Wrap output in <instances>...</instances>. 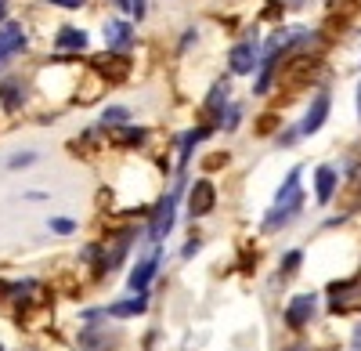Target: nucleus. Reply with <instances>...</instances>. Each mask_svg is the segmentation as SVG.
<instances>
[{
	"label": "nucleus",
	"instance_id": "2",
	"mask_svg": "<svg viewBox=\"0 0 361 351\" xmlns=\"http://www.w3.org/2000/svg\"><path fill=\"white\" fill-rule=\"evenodd\" d=\"M314 308H318V297H314V294H296V297L289 301V308H286V323H289L293 330L307 326L311 315H314Z\"/></svg>",
	"mask_w": 361,
	"mask_h": 351
},
{
	"label": "nucleus",
	"instance_id": "26",
	"mask_svg": "<svg viewBox=\"0 0 361 351\" xmlns=\"http://www.w3.org/2000/svg\"><path fill=\"white\" fill-rule=\"evenodd\" d=\"M296 351H304V347H296Z\"/></svg>",
	"mask_w": 361,
	"mask_h": 351
},
{
	"label": "nucleus",
	"instance_id": "14",
	"mask_svg": "<svg viewBox=\"0 0 361 351\" xmlns=\"http://www.w3.org/2000/svg\"><path fill=\"white\" fill-rule=\"evenodd\" d=\"M22 87L15 83V80H8V83H0V102H4V109H18L22 105Z\"/></svg>",
	"mask_w": 361,
	"mask_h": 351
},
{
	"label": "nucleus",
	"instance_id": "17",
	"mask_svg": "<svg viewBox=\"0 0 361 351\" xmlns=\"http://www.w3.org/2000/svg\"><path fill=\"white\" fill-rule=\"evenodd\" d=\"M141 138H145V131H141V127H123V131L116 134V141H123V145H137Z\"/></svg>",
	"mask_w": 361,
	"mask_h": 351
},
{
	"label": "nucleus",
	"instance_id": "13",
	"mask_svg": "<svg viewBox=\"0 0 361 351\" xmlns=\"http://www.w3.org/2000/svg\"><path fill=\"white\" fill-rule=\"evenodd\" d=\"M58 47L62 51H83L87 47V33L83 29H62V33H58Z\"/></svg>",
	"mask_w": 361,
	"mask_h": 351
},
{
	"label": "nucleus",
	"instance_id": "8",
	"mask_svg": "<svg viewBox=\"0 0 361 351\" xmlns=\"http://www.w3.org/2000/svg\"><path fill=\"white\" fill-rule=\"evenodd\" d=\"M253 66H257V44L253 40H243V44H235L231 47V73H253Z\"/></svg>",
	"mask_w": 361,
	"mask_h": 351
},
{
	"label": "nucleus",
	"instance_id": "18",
	"mask_svg": "<svg viewBox=\"0 0 361 351\" xmlns=\"http://www.w3.org/2000/svg\"><path fill=\"white\" fill-rule=\"evenodd\" d=\"M224 102H228V83H217V87H214V95H209V109L217 112Z\"/></svg>",
	"mask_w": 361,
	"mask_h": 351
},
{
	"label": "nucleus",
	"instance_id": "19",
	"mask_svg": "<svg viewBox=\"0 0 361 351\" xmlns=\"http://www.w3.org/2000/svg\"><path fill=\"white\" fill-rule=\"evenodd\" d=\"M300 257H304V254H300V250L286 254V265H282V275H293V272H296V265H300Z\"/></svg>",
	"mask_w": 361,
	"mask_h": 351
},
{
	"label": "nucleus",
	"instance_id": "25",
	"mask_svg": "<svg viewBox=\"0 0 361 351\" xmlns=\"http://www.w3.org/2000/svg\"><path fill=\"white\" fill-rule=\"evenodd\" d=\"M116 4H119V8H127V0H116Z\"/></svg>",
	"mask_w": 361,
	"mask_h": 351
},
{
	"label": "nucleus",
	"instance_id": "10",
	"mask_svg": "<svg viewBox=\"0 0 361 351\" xmlns=\"http://www.w3.org/2000/svg\"><path fill=\"white\" fill-rule=\"evenodd\" d=\"M333 192H336V170L333 167H318L314 170V196H318V203H329Z\"/></svg>",
	"mask_w": 361,
	"mask_h": 351
},
{
	"label": "nucleus",
	"instance_id": "12",
	"mask_svg": "<svg viewBox=\"0 0 361 351\" xmlns=\"http://www.w3.org/2000/svg\"><path fill=\"white\" fill-rule=\"evenodd\" d=\"M80 351H109V333H102L98 326H87L80 333Z\"/></svg>",
	"mask_w": 361,
	"mask_h": 351
},
{
	"label": "nucleus",
	"instance_id": "1",
	"mask_svg": "<svg viewBox=\"0 0 361 351\" xmlns=\"http://www.w3.org/2000/svg\"><path fill=\"white\" fill-rule=\"evenodd\" d=\"M300 207H304V192H300V167H293V170H289V178H286V185L279 189L275 210L267 214L264 228H267V232H275L279 225H286L289 218H296V210H300Z\"/></svg>",
	"mask_w": 361,
	"mask_h": 351
},
{
	"label": "nucleus",
	"instance_id": "6",
	"mask_svg": "<svg viewBox=\"0 0 361 351\" xmlns=\"http://www.w3.org/2000/svg\"><path fill=\"white\" fill-rule=\"evenodd\" d=\"M156 268H159V254H148L145 261H137V268L130 272V290L134 294H145L148 282H152V275H156Z\"/></svg>",
	"mask_w": 361,
	"mask_h": 351
},
{
	"label": "nucleus",
	"instance_id": "24",
	"mask_svg": "<svg viewBox=\"0 0 361 351\" xmlns=\"http://www.w3.org/2000/svg\"><path fill=\"white\" fill-rule=\"evenodd\" d=\"M357 116H361V87H357Z\"/></svg>",
	"mask_w": 361,
	"mask_h": 351
},
{
	"label": "nucleus",
	"instance_id": "4",
	"mask_svg": "<svg viewBox=\"0 0 361 351\" xmlns=\"http://www.w3.org/2000/svg\"><path fill=\"white\" fill-rule=\"evenodd\" d=\"M25 47V29H22V22H4L0 25V66L8 62V58L15 54V51H22Z\"/></svg>",
	"mask_w": 361,
	"mask_h": 351
},
{
	"label": "nucleus",
	"instance_id": "20",
	"mask_svg": "<svg viewBox=\"0 0 361 351\" xmlns=\"http://www.w3.org/2000/svg\"><path fill=\"white\" fill-rule=\"evenodd\" d=\"M33 160H37L33 153H22V156H11V167L18 170V167H29V163H33Z\"/></svg>",
	"mask_w": 361,
	"mask_h": 351
},
{
	"label": "nucleus",
	"instance_id": "22",
	"mask_svg": "<svg viewBox=\"0 0 361 351\" xmlns=\"http://www.w3.org/2000/svg\"><path fill=\"white\" fill-rule=\"evenodd\" d=\"M130 11L141 18V15H145V0H130Z\"/></svg>",
	"mask_w": 361,
	"mask_h": 351
},
{
	"label": "nucleus",
	"instance_id": "23",
	"mask_svg": "<svg viewBox=\"0 0 361 351\" xmlns=\"http://www.w3.org/2000/svg\"><path fill=\"white\" fill-rule=\"evenodd\" d=\"M4 8H8V4H4V0H0V22H4Z\"/></svg>",
	"mask_w": 361,
	"mask_h": 351
},
{
	"label": "nucleus",
	"instance_id": "21",
	"mask_svg": "<svg viewBox=\"0 0 361 351\" xmlns=\"http://www.w3.org/2000/svg\"><path fill=\"white\" fill-rule=\"evenodd\" d=\"M51 4H58V8H83V0H51Z\"/></svg>",
	"mask_w": 361,
	"mask_h": 351
},
{
	"label": "nucleus",
	"instance_id": "15",
	"mask_svg": "<svg viewBox=\"0 0 361 351\" xmlns=\"http://www.w3.org/2000/svg\"><path fill=\"white\" fill-rule=\"evenodd\" d=\"M127 120H130V109H123V105H112V109L102 112V124H105V127H109V124L119 127V124H127Z\"/></svg>",
	"mask_w": 361,
	"mask_h": 351
},
{
	"label": "nucleus",
	"instance_id": "16",
	"mask_svg": "<svg viewBox=\"0 0 361 351\" xmlns=\"http://www.w3.org/2000/svg\"><path fill=\"white\" fill-rule=\"evenodd\" d=\"M51 232H58V236H73L76 221H69V218H51Z\"/></svg>",
	"mask_w": 361,
	"mask_h": 351
},
{
	"label": "nucleus",
	"instance_id": "11",
	"mask_svg": "<svg viewBox=\"0 0 361 351\" xmlns=\"http://www.w3.org/2000/svg\"><path fill=\"white\" fill-rule=\"evenodd\" d=\"M145 308H148V297L137 294V297H130V301H116V304H109L105 315H112V319H134V315H141Z\"/></svg>",
	"mask_w": 361,
	"mask_h": 351
},
{
	"label": "nucleus",
	"instance_id": "3",
	"mask_svg": "<svg viewBox=\"0 0 361 351\" xmlns=\"http://www.w3.org/2000/svg\"><path fill=\"white\" fill-rule=\"evenodd\" d=\"M177 192H180V185L159 203V207H156V218H152V228H148V236H152V239H163L166 236V232L173 228V207H177Z\"/></svg>",
	"mask_w": 361,
	"mask_h": 351
},
{
	"label": "nucleus",
	"instance_id": "7",
	"mask_svg": "<svg viewBox=\"0 0 361 351\" xmlns=\"http://www.w3.org/2000/svg\"><path fill=\"white\" fill-rule=\"evenodd\" d=\"M105 44H109V51H130L134 47V29L127 22H109L105 25Z\"/></svg>",
	"mask_w": 361,
	"mask_h": 351
},
{
	"label": "nucleus",
	"instance_id": "9",
	"mask_svg": "<svg viewBox=\"0 0 361 351\" xmlns=\"http://www.w3.org/2000/svg\"><path fill=\"white\" fill-rule=\"evenodd\" d=\"M325 116H329V95H318V98L311 102L307 116H304V124H300V134H314V131H322Z\"/></svg>",
	"mask_w": 361,
	"mask_h": 351
},
{
	"label": "nucleus",
	"instance_id": "5",
	"mask_svg": "<svg viewBox=\"0 0 361 351\" xmlns=\"http://www.w3.org/2000/svg\"><path fill=\"white\" fill-rule=\"evenodd\" d=\"M214 199H217L214 185H209V182H195V189H192V196H188V214H192V218L209 214V210H214Z\"/></svg>",
	"mask_w": 361,
	"mask_h": 351
}]
</instances>
